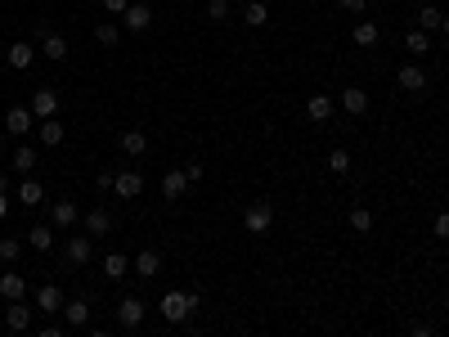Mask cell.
Returning a JSON list of instances; mask_svg holds the SVG:
<instances>
[{
    "mask_svg": "<svg viewBox=\"0 0 449 337\" xmlns=\"http://www.w3.org/2000/svg\"><path fill=\"white\" fill-rule=\"evenodd\" d=\"M157 310H162V319H171V324H185L193 310H198V293H180V288H171V293L157 302Z\"/></svg>",
    "mask_w": 449,
    "mask_h": 337,
    "instance_id": "cell-1",
    "label": "cell"
},
{
    "mask_svg": "<svg viewBox=\"0 0 449 337\" xmlns=\"http://www.w3.org/2000/svg\"><path fill=\"white\" fill-rule=\"evenodd\" d=\"M242 230L257 234V238H265V234L274 230V207H270V202H252V207L242 212Z\"/></svg>",
    "mask_w": 449,
    "mask_h": 337,
    "instance_id": "cell-2",
    "label": "cell"
},
{
    "mask_svg": "<svg viewBox=\"0 0 449 337\" xmlns=\"http://www.w3.org/2000/svg\"><path fill=\"white\" fill-rule=\"evenodd\" d=\"M144 315H149L144 297H121V302H117V324H121V329H140Z\"/></svg>",
    "mask_w": 449,
    "mask_h": 337,
    "instance_id": "cell-3",
    "label": "cell"
},
{
    "mask_svg": "<svg viewBox=\"0 0 449 337\" xmlns=\"http://www.w3.org/2000/svg\"><path fill=\"white\" fill-rule=\"evenodd\" d=\"M63 257H68V266H90V257H94L90 234H72L68 247H63Z\"/></svg>",
    "mask_w": 449,
    "mask_h": 337,
    "instance_id": "cell-4",
    "label": "cell"
},
{
    "mask_svg": "<svg viewBox=\"0 0 449 337\" xmlns=\"http://www.w3.org/2000/svg\"><path fill=\"white\" fill-rule=\"evenodd\" d=\"M32 113H36V122H45V117H59V94L50 90V86H41V90H36L32 94Z\"/></svg>",
    "mask_w": 449,
    "mask_h": 337,
    "instance_id": "cell-5",
    "label": "cell"
},
{
    "mask_svg": "<svg viewBox=\"0 0 449 337\" xmlns=\"http://www.w3.org/2000/svg\"><path fill=\"white\" fill-rule=\"evenodd\" d=\"M395 81H400V90H409V94L427 90V72H422L418 63H400V72H395Z\"/></svg>",
    "mask_w": 449,
    "mask_h": 337,
    "instance_id": "cell-6",
    "label": "cell"
},
{
    "mask_svg": "<svg viewBox=\"0 0 449 337\" xmlns=\"http://www.w3.org/2000/svg\"><path fill=\"white\" fill-rule=\"evenodd\" d=\"M121 23H126L130 32H149V27H153V9H149V5H140V0H130L126 14H121Z\"/></svg>",
    "mask_w": 449,
    "mask_h": 337,
    "instance_id": "cell-7",
    "label": "cell"
},
{
    "mask_svg": "<svg viewBox=\"0 0 449 337\" xmlns=\"http://www.w3.org/2000/svg\"><path fill=\"white\" fill-rule=\"evenodd\" d=\"M36 162H41V153H36L32 144H18V149L9 153V166H14L18 176H36Z\"/></svg>",
    "mask_w": 449,
    "mask_h": 337,
    "instance_id": "cell-8",
    "label": "cell"
},
{
    "mask_svg": "<svg viewBox=\"0 0 449 337\" xmlns=\"http://www.w3.org/2000/svg\"><path fill=\"white\" fill-rule=\"evenodd\" d=\"M81 230H86L90 238H108V234H113V216H108L104 207H94V212H86V221H81Z\"/></svg>",
    "mask_w": 449,
    "mask_h": 337,
    "instance_id": "cell-9",
    "label": "cell"
},
{
    "mask_svg": "<svg viewBox=\"0 0 449 337\" xmlns=\"http://www.w3.org/2000/svg\"><path fill=\"white\" fill-rule=\"evenodd\" d=\"M113 189H117V198H140V189H144V176L140 171H117L113 176Z\"/></svg>",
    "mask_w": 449,
    "mask_h": 337,
    "instance_id": "cell-10",
    "label": "cell"
},
{
    "mask_svg": "<svg viewBox=\"0 0 449 337\" xmlns=\"http://www.w3.org/2000/svg\"><path fill=\"white\" fill-rule=\"evenodd\" d=\"M27 324H32V306H27V302H9V306H5V329H9V333H23Z\"/></svg>",
    "mask_w": 449,
    "mask_h": 337,
    "instance_id": "cell-11",
    "label": "cell"
},
{
    "mask_svg": "<svg viewBox=\"0 0 449 337\" xmlns=\"http://www.w3.org/2000/svg\"><path fill=\"white\" fill-rule=\"evenodd\" d=\"M36 306H41L45 315H59V310H63V293H59V283H41V288H36Z\"/></svg>",
    "mask_w": 449,
    "mask_h": 337,
    "instance_id": "cell-12",
    "label": "cell"
},
{
    "mask_svg": "<svg viewBox=\"0 0 449 337\" xmlns=\"http://www.w3.org/2000/svg\"><path fill=\"white\" fill-rule=\"evenodd\" d=\"M342 108L350 117H364V113H369V90H364V86H346L342 90Z\"/></svg>",
    "mask_w": 449,
    "mask_h": 337,
    "instance_id": "cell-13",
    "label": "cell"
},
{
    "mask_svg": "<svg viewBox=\"0 0 449 337\" xmlns=\"http://www.w3.org/2000/svg\"><path fill=\"white\" fill-rule=\"evenodd\" d=\"M18 202L23 207H41L45 202V185L36 176H23V185H18Z\"/></svg>",
    "mask_w": 449,
    "mask_h": 337,
    "instance_id": "cell-14",
    "label": "cell"
},
{
    "mask_svg": "<svg viewBox=\"0 0 449 337\" xmlns=\"http://www.w3.org/2000/svg\"><path fill=\"white\" fill-rule=\"evenodd\" d=\"M81 221V212H77V202H54V212H50V225H54V230H72V225H77Z\"/></svg>",
    "mask_w": 449,
    "mask_h": 337,
    "instance_id": "cell-15",
    "label": "cell"
},
{
    "mask_svg": "<svg viewBox=\"0 0 449 337\" xmlns=\"http://www.w3.org/2000/svg\"><path fill=\"white\" fill-rule=\"evenodd\" d=\"M189 194V176H185V166H180V171H166L162 176V198H185Z\"/></svg>",
    "mask_w": 449,
    "mask_h": 337,
    "instance_id": "cell-16",
    "label": "cell"
},
{
    "mask_svg": "<svg viewBox=\"0 0 449 337\" xmlns=\"http://www.w3.org/2000/svg\"><path fill=\"white\" fill-rule=\"evenodd\" d=\"M0 297H5V302H23V297H27V283H23V274H14V270L0 274Z\"/></svg>",
    "mask_w": 449,
    "mask_h": 337,
    "instance_id": "cell-17",
    "label": "cell"
},
{
    "mask_svg": "<svg viewBox=\"0 0 449 337\" xmlns=\"http://www.w3.org/2000/svg\"><path fill=\"white\" fill-rule=\"evenodd\" d=\"M63 324H72V329H86V324H90V302H86V297L63 302Z\"/></svg>",
    "mask_w": 449,
    "mask_h": 337,
    "instance_id": "cell-18",
    "label": "cell"
},
{
    "mask_svg": "<svg viewBox=\"0 0 449 337\" xmlns=\"http://www.w3.org/2000/svg\"><path fill=\"white\" fill-rule=\"evenodd\" d=\"M350 41H355V45H364V50H373V45L382 41V27H378V23H373V18H364V23H355V32H350Z\"/></svg>",
    "mask_w": 449,
    "mask_h": 337,
    "instance_id": "cell-19",
    "label": "cell"
},
{
    "mask_svg": "<svg viewBox=\"0 0 449 337\" xmlns=\"http://www.w3.org/2000/svg\"><path fill=\"white\" fill-rule=\"evenodd\" d=\"M121 153H126V158H144V153H149V140H144V130H121Z\"/></svg>",
    "mask_w": 449,
    "mask_h": 337,
    "instance_id": "cell-20",
    "label": "cell"
},
{
    "mask_svg": "<svg viewBox=\"0 0 449 337\" xmlns=\"http://www.w3.org/2000/svg\"><path fill=\"white\" fill-rule=\"evenodd\" d=\"M32 122H36V113H32V108H9V117H5L9 135H27Z\"/></svg>",
    "mask_w": 449,
    "mask_h": 337,
    "instance_id": "cell-21",
    "label": "cell"
},
{
    "mask_svg": "<svg viewBox=\"0 0 449 337\" xmlns=\"http://www.w3.org/2000/svg\"><path fill=\"white\" fill-rule=\"evenodd\" d=\"M130 270H135V274H140V279H153V274H157V270H162V257H157V252L149 247V252H140V257H135V261H130Z\"/></svg>",
    "mask_w": 449,
    "mask_h": 337,
    "instance_id": "cell-22",
    "label": "cell"
},
{
    "mask_svg": "<svg viewBox=\"0 0 449 337\" xmlns=\"http://www.w3.org/2000/svg\"><path fill=\"white\" fill-rule=\"evenodd\" d=\"M242 23H247V27H265V23H270V5H265V0H247V5H242Z\"/></svg>",
    "mask_w": 449,
    "mask_h": 337,
    "instance_id": "cell-23",
    "label": "cell"
},
{
    "mask_svg": "<svg viewBox=\"0 0 449 337\" xmlns=\"http://www.w3.org/2000/svg\"><path fill=\"white\" fill-rule=\"evenodd\" d=\"M306 117H310V122H328V117H333V94H310Z\"/></svg>",
    "mask_w": 449,
    "mask_h": 337,
    "instance_id": "cell-24",
    "label": "cell"
},
{
    "mask_svg": "<svg viewBox=\"0 0 449 337\" xmlns=\"http://www.w3.org/2000/svg\"><path fill=\"white\" fill-rule=\"evenodd\" d=\"M36 135H41V144H45V149H59V144H63V135H68V130H63V122H54V117H45V122H41V130H36Z\"/></svg>",
    "mask_w": 449,
    "mask_h": 337,
    "instance_id": "cell-25",
    "label": "cell"
},
{
    "mask_svg": "<svg viewBox=\"0 0 449 337\" xmlns=\"http://www.w3.org/2000/svg\"><path fill=\"white\" fill-rule=\"evenodd\" d=\"M32 59H36V50H32V41H18V45H9V68H14V72H23V68H32Z\"/></svg>",
    "mask_w": 449,
    "mask_h": 337,
    "instance_id": "cell-26",
    "label": "cell"
},
{
    "mask_svg": "<svg viewBox=\"0 0 449 337\" xmlns=\"http://www.w3.org/2000/svg\"><path fill=\"white\" fill-rule=\"evenodd\" d=\"M104 274H108V279H126V274H130V257L108 252V257H104Z\"/></svg>",
    "mask_w": 449,
    "mask_h": 337,
    "instance_id": "cell-27",
    "label": "cell"
},
{
    "mask_svg": "<svg viewBox=\"0 0 449 337\" xmlns=\"http://www.w3.org/2000/svg\"><path fill=\"white\" fill-rule=\"evenodd\" d=\"M27 243H32L36 252H50V247H54V225H32V230H27Z\"/></svg>",
    "mask_w": 449,
    "mask_h": 337,
    "instance_id": "cell-28",
    "label": "cell"
},
{
    "mask_svg": "<svg viewBox=\"0 0 449 337\" xmlns=\"http://www.w3.org/2000/svg\"><path fill=\"white\" fill-rule=\"evenodd\" d=\"M41 50H45V59H54V63H63V59H68V41H63V36H59V32H50V36H45V41H41Z\"/></svg>",
    "mask_w": 449,
    "mask_h": 337,
    "instance_id": "cell-29",
    "label": "cell"
},
{
    "mask_svg": "<svg viewBox=\"0 0 449 337\" xmlns=\"http://www.w3.org/2000/svg\"><path fill=\"white\" fill-rule=\"evenodd\" d=\"M441 23H445L441 5H422V9H418V27H422V32H441Z\"/></svg>",
    "mask_w": 449,
    "mask_h": 337,
    "instance_id": "cell-30",
    "label": "cell"
},
{
    "mask_svg": "<svg viewBox=\"0 0 449 337\" xmlns=\"http://www.w3.org/2000/svg\"><path fill=\"white\" fill-rule=\"evenodd\" d=\"M405 50L414 54V59L431 54V41H427V32H422V27H418V32H409V36H405Z\"/></svg>",
    "mask_w": 449,
    "mask_h": 337,
    "instance_id": "cell-31",
    "label": "cell"
},
{
    "mask_svg": "<svg viewBox=\"0 0 449 337\" xmlns=\"http://www.w3.org/2000/svg\"><path fill=\"white\" fill-rule=\"evenodd\" d=\"M350 230H355V234H369V230H373V212H369V207H355V212H350Z\"/></svg>",
    "mask_w": 449,
    "mask_h": 337,
    "instance_id": "cell-32",
    "label": "cell"
},
{
    "mask_svg": "<svg viewBox=\"0 0 449 337\" xmlns=\"http://www.w3.org/2000/svg\"><path fill=\"white\" fill-rule=\"evenodd\" d=\"M328 171H333V176H346V171H350V153H346V149H333V153H328Z\"/></svg>",
    "mask_w": 449,
    "mask_h": 337,
    "instance_id": "cell-33",
    "label": "cell"
},
{
    "mask_svg": "<svg viewBox=\"0 0 449 337\" xmlns=\"http://www.w3.org/2000/svg\"><path fill=\"white\" fill-rule=\"evenodd\" d=\"M18 252H23V243H18L14 234H9V238H0V261H9V266H14V261H18Z\"/></svg>",
    "mask_w": 449,
    "mask_h": 337,
    "instance_id": "cell-34",
    "label": "cell"
},
{
    "mask_svg": "<svg viewBox=\"0 0 449 337\" xmlns=\"http://www.w3.org/2000/svg\"><path fill=\"white\" fill-rule=\"evenodd\" d=\"M117 23H99V27H94V41H99V45H117Z\"/></svg>",
    "mask_w": 449,
    "mask_h": 337,
    "instance_id": "cell-35",
    "label": "cell"
},
{
    "mask_svg": "<svg viewBox=\"0 0 449 337\" xmlns=\"http://www.w3.org/2000/svg\"><path fill=\"white\" fill-rule=\"evenodd\" d=\"M229 14H234V9H229V0H207V18H211V23H225Z\"/></svg>",
    "mask_w": 449,
    "mask_h": 337,
    "instance_id": "cell-36",
    "label": "cell"
},
{
    "mask_svg": "<svg viewBox=\"0 0 449 337\" xmlns=\"http://www.w3.org/2000/svg\"><path fill=\"white\" fill-rule=\"evenodd\" d=\"M337 5H342L346 14H364V9H369V0H337Z\"/></svg>",
    "mask_w": 449,
    "mask_h": 337,
    "instance_id": "cell-37",
    "label": "cell"
},
{
    "mask_svg": "<svg viewBox=\"0 0 449 337\" xmlns=\"http://www.w3.org/2000/svg\"><path fill=\"white\" fill-rule=\"evenodd\" d=\"M32 36H36V41H45V36H50V23L36 18V23H32Z\"/></svg>",
    "mask_w": 449,
    "mask_h": 337,
    "instance_id": "cell-38",
    "label": "cell"
},
{
    "mask_svg": "<svg viewBox=\"0 0 449 337\" xmlns=\"http://www.w3.org/2000/svg\"><path fill=\"white\" fill-rule=\"evenodd\" d=\"M185 176H189V185H198V180H202V162H189Z\"/></svg>",
    "mask_w": 449,
    "mask_h": 337,
    "instance_id": "cell-39",
    "label": "cell"
},
{
    "mask_svg": "<svg viewBox=\"0 0 449 337\" xmlns=\"http://www.w3.org/2000/svg\"><path fill=\"white\" fill-rule=\"evenodd\" d=\"M126 5H130V0H104L108 14H126Z\"/></svg>",
    "mask_w": 449,
    "mask_h": 337,
    "instance_id": "cell-40",
    "label": "cell"
},
{
    "mask_svg": "<svg viewBox=\"0 0 449 337\" xmlns=\"http://www.w3.org/2000/svg\"><path fill=\"white\" fill-rule=\"evenodd\" d=\"M436 234H441V238H449V212H441V216H436Z\"/></svg>",
    "mask_w": 449,
    "mask_h": 337,
    "instance_id": "cell-41",
    "label": "cell"
},
{
    "mask_svg": "<svg viewBox=\"0 0 449 337\" xmlns=\"http://www.w3.org/2000/svg\"><path fill=\"white\" fill-rule=\"evenodd\" d=\"M409 337H431V324H409Z\"/></svg>",
    "mask_w": 449,
    "mask_h": 337,
    "instance_id": "cell-42",
    "label": "cell"
},
{
    "mask_svg": "<svg viewBox=\"0 0 449 337\" xmlns=\"http://www.w3.org/2000/svg\"><path fill=\"white\" fill-rule=\"evenodd\" d=\"M9 216V194H0V221Z\"/></svg>",
    "mask_w": 449,
    "mask_h": 337,
    "instance_id": "cell-43",
    "label": "cell"
},
{
    "mask_svg": "<svg viewBox=\"0 0 449 337\" xmlns=\"http://www.w3.org/2000/svg\"><path fill=\"white\" fill-rule=\"evenodd\" d=\"M0 194H9V176L5 171H0Z\"/></svg>",
    "mask_w": 449,
    "mask_h": 337,
    "instance_id": "cell-44",
    "label": "cell"
},
{
    "mask_svg": "<svg viewBox=\"0 0 449 337\" xmlns=\"http://www.w3.org/2000/svg\"><path fill=\"white\" fill-rule=\"evenodd\" d=\"M0 162H5V135H0Z\"/></svg>",
    "mask_w": 449,
    "mask_h": 337,
    "instance_id": "cell-45",
    "label": "cell"
},
{
    "mask_svg": "<svg viewBox=\"0 0 449 337\" xmlns=\"http://www.w3.org/2000/svg\"><path fill=\"white\" fill-rule=\"evenodd\" d=\"M441 32H445V36H449V14H445V23H441Z\"/></svg>",
    "mask_w": 449,
    "mask_h": 337,
    "instance_id": "cell-46",
    "label": "cell"
},
{
    "mask_svg": "<svg viewBox=\"0 0 449 337\" xmlns=\"http://www.w3.org/2000/svg\"><path fill=\"white\" fill-rule=\"evenodd\" d=\"M0 23H5V9H0Z\"/></svg>",
    "mask_w": 449,
    "mask_h": 337,
    "instance_id": "cell-47",
    "label": "cell"
}]
</instances>
